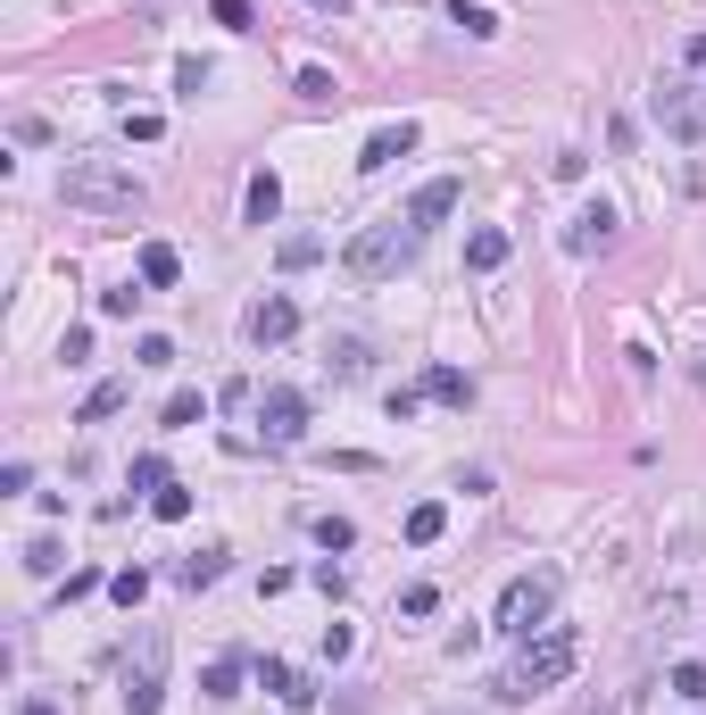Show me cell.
<instances>
[{"label": "cell", "mask_w": 706, "mask_h": 715, "mask_svg": "<svg viewBox=\"0 0 706 715\" xmlns=\"http://www.w3.org/2000/svg\"><path fill=\"white\" fill-rule=\"evenodd\" d=\"M58 200L100 208V217H142L150 191H142V175L117 167V158H67V167H58Z\"/></svg>", "instance_id": "1"}, {"label": "cell", "mask_w": 706, "mask_h": 715, "mask_svg": "<svg viewBox=\"0 0 706 715\" xmlns=\"http://www.w3.org/2000/svg\"><path fill=\"white\" fill-rule=\"evenodd\" d=\"M574 658H582V640H574V632H540V640H523V658L499 674V698H507V707H523V698L558 691V682L574 674Z\"/></svg>", "instance_id": "2"}, {"label": "cell", "mask_w": 706, "mask_h": 715, "mask_svg": "<svg viewBox=\"0 0 706 715\" xmlns=\"http://www.w3.org/2000/svg\"><path fill=\"white\" fill-rule=\"evenodd\" d=\"M416 242H424V233H416L408 217H383V226L350 233V250H341V266H350L357 283H390V275H399V266L416 258Z\"/></svg>", "instance_id": "3"}, {"label": "cell", "mask_w": 706, "mask_h": 715, "mask_svg": "<svg viewBox=\"0 0 706 715\" xmlns=\"http://www.w3.org/2000/svg\"><path fill=\"white\" fill-rule=\"evenodd\" d=\"M549 616H558V574H549V565H532V574H516V583L499 591V632L532 640V632H549Z\"/></svg>", "instance_id": "4"}, {"label": "cell", "mask_w": 706, "mask_h": 715, "mask_svg": "<svg viewBox=\"0 0 706 715\" xmlns=\"http://www.w3.org/2000/svg\"><path fill=\"white\" fill-rule=\"evenodd\" d=\"M158 666H167V640L142 632V666H125V715H158Z\"/></svg>", "instance_id": "5"}, {"label": "cell", "mask_w": 706, "mask_h": 715, "mask_svg": "<svg viewBox=\"0 0 706 715\" xmlns=\"http://www.w3.org/2000/svg\"><path fill=\"white\" fill-rule=\"evenodd\" d=\"M258 433L275 441V450H283V441H299V433H308V399L283 392V383H275V392H258Z\"/></svg>", "instance_id": "6"}, {"label": "cell", "mask_w": 706, "mask_h": 715, "mask_svg": "<svg viewBox=\"0 0 706 715\" xmlns=\"http://www.w3.org/2000/svg\"><path fill=\"white\" fill-rule=\"evenodd\" d=\"M416 142H424V133H416L408 117H399V125H383V133L366 142V151H357V175H383V167H399V158H408Z\"/></svg>", "instance_id": "7"}, {"label": "cell", "mask_w": 706, "mask_h": 715, "mask_svg": "<svg viewBox=\"0 0 706 715\" xmlns=\"http://www.w3.org/2000/svg\"><path fill=\"white\" fill-rule=\"evenodd\" d=\"M258 691H275L283 707H299V715L317 707V682L299 674V666H283V658H266V666H258Z\"/></svg>", "instance_id": "8"}, {"label": "cell", "mask_w": 706, "mask_h": 715, "mask_svg": "<svg viewBox=\"0 0 706 715\" xmlns=\"http://www.w3.org/2000/svg\"><path fill=\"white\" fill-rule=\"evenodd\" d=\"M607 242H615V208H607V200H591L574 226H565V250H574V258H591V250H607Z\"/></svg>", "instance_id": "9"}, {"label": "cell", "mask_w": 706, "mask_h": 715, "mask_svg": "<svg viewBox=\"0 0 706 715\" xmlns=\"http://www.w3.org/2000/svg\"><path fill=\"white\" fill-rule=\"evenodd\" d=\"M291 333H299V308L291 300H258V308H250V341H258V350H283Z\"/></svg>", "instance_id": "10"}, {"label": "cell", "mask_w": 706, "mask_h": 715, "mask_svg": "<svg viewBox=\"0 0 706 715\" xmlns=\"http://www.w3.org/2000/svg\"><path fill=\"white\" fill-rule=\"evenodd\" d=\"M657 117H665V133H673V142H698V133H706L698 100H690L682 84H673V92H657Z\"/></svg>", "instance_id": "11"}, {"label": "cell", "mask_w": 706, "mask_h": 715, "mask_svg": "<svg viewBox=\"0 0 706 715\" xmlns=\"http://www.w3.org/2000/svg\"><path fill=\"white\" fill-rule=\"evenodd\" d=\"M449 208H457V184H449V175H441V184H424V191H416V200H408V226H416V233H432V226H441V217H449Z\"/></svg>", "instance_id": "12"}, {"label": "cell", "mask_w": 706, "mask_h": 715, "mask_svg": "<svg viewBox=\"0 0 706 715\" xmlns=\"http://www.w3.org/2000/svg\"><path fill=\"white\" fill-rule=\"evenodd\" d=\"M224 558H233V549H217V541H208V549H191V558L175 565V583H184V591H208V583H224Z\"/></svg>", "instance_id": "13"}, {"label": "cell", "mask_w": 706, "mask_h": 715, "mask_svg": "<svg viewBox=\"0 0 706 715\" xmlns=\"http://www.w3.org/2000/svg\"><path fill=\"white\" fill-rule=\"evenodd\" d=\"M465 266H474V275H499V266H507V233L474 226V233H465Z\"/></svg>", "instance_id": "14"}, {"label": "cell", "mask_w": 706, "mask_h": 715, "mask_svg": "<svg viewBox=\"0 0 706 715\" xmlns=\"http://www.w3.org/2000/svg\"><path fill=\"white\" fill-rule=\"evenodd\" d=\"M242 208H250V226H275V217H283V184H275V175H250V191H242Z\"/></svg>", "instance_id": "15"}, {"label": "cell", "mask_w": 706, "mask_h": 715, "mask_svg": "<svg viewBox=\"0 0 706 715\" xmlns=\"http://www.w3.org/2000/svg\"><path fill=\"white\" fill-rule=\"evenodd\" d=\"M133 399V383L125 375H109V383H92V399H84V416H75V425H100V416H117Z\"/></svg>", "instance_id": "16"}, {"label": "cell", "mask_w": 706, "mask_h": 715, "mask_svg": "<svg viewBox=\"0 0 706 715\" xmlns=\"http://www.w3.org/2000/svg\"><path fill=\"white\" fill-rule=\"evenodd\" d=\"M449 25H465L474 42H490L499 34V9H490V0H449Z\"/></svg>", "instance_id": "17"}, {"label": "cell", "mask_w": 706, "mask_h": 715, "mask_svg": "<svg viewBox=\"0 0 706 715\" xmlns=\"http://www.w3.org/2000/svg\"><path fill=\"white\" fill-rule=\"evenodd\" d=\"M441 532H449V508H441V499H416V508H408V541H416V549H432Z\"/></svg>", "instance_id": "18"}, {"label": "cell", "mask_w": 706, "mask_h": 715, "mask_svg": "<svg viewBox=\"0 0 706 715\" xmlns=\"http://www.w3.org/2000/svg\"><path fill=\"white\" fill-rule=\"evenodd\" d=\"M175 275H184V258H175L167 242H142V283H150V292H167Z\"/></svg>", "instance_id": "19"}, {"label": "cell", "mask_w": 706, "mask_h": 715, "mask_svg": "<svg viewBox=\"0 0 706 715\" xmlns=\"http://www.w3.org/2000/svg\"><path fill=\"white\" fill-rule=\"evenodd\" d=\"M242 674H250V658H217V666L200 674V691H208V698H242Z\"/></svg>", "instance_id": "20"}, {"label": "cell", "mask_w": 706, "mask_h": 715, "mask_svg": "<svg viewBox=\"0 0 706 715\" xmlns=\"http://www.w3.org/2000/svg\"><path fill=\"white\" fill-rule=\"evenodd\" d=\"M324 366H333L341 383H357V375H366V341H357V333H341L333 350H324Z\"/></svg>", "instance_id": "21"}, {"label": "cell", "mask_w": 706, "mask_h": 715, "mask_svg": "<svg viewBox=\"0 0 706 715\" xmlns=\"http://www.w3.org/2000/svg\"><path fill=\"white\" fill-rule=\"evenodd\" d=\"M191 425H208V392H175L167 399V433H191Z\"/></svg>", "instance_id": "22"}, {"label": "cell", "mask_w": 706, "mask_h": 715, "mask_svg": "<svg viewBox=\"0 0 706 715\" xmlns=\"http://www.w3.org/2000/svg\"><path fill=\"white\" fill-rule=\"evenodd\" d=\"M424 392H432V399H449V408H465V399H474V383H465L457 366H432V375H424Z\"/></svg>", "instance_id": "23"}, {"label": "cell", "mask_w": 706, "mask_h": 715, "mask_svg": "<svg viewBox=\"0 0 706 715\" xmlns=\"http://www.w3.org/2000/svg\"><path fill=\"white\" fill-rule=\"evenodd\" d=\"M208 18H217L224 34H258V9H250V0H208Z\"/></svg>", "instance_id": "24"}, {"label": "cell", "mask_w": 706, "mask_h": 715, "mask_svg": "<svg viewBox=\"0 0 706 715\" xmlns=\"http://www.w3.org/2000/svg\"><path fill=\"white\" fill-rule=\"evenodd\" d=\"M150 516H158V525H184V516H191V491H184V483L150 491Z\"/></svg>", "instance_id": "25"}, {"label": "cell", "mask_w": 706, "mask_h": 715, "mask_svg": "<svg viewBox=\"0 0 706 715\" xmlns=\"http://www.w3.org/2000/svg\"><path fill=\"white\" fill-rule=\"evenodd\" d=\"M208 84H217V67H208V58H175V92H184V100H200Z\"/></svg>", "instance_id": "26"}, {"label": "cell", "mask_w": 706, "mask_h": 715, "mask_svg": "<svg viewBox=\"0 0 706 715\" xmlns=\"http://www.w3.org/2000/svg\"><path fill=\"white\" fill-rule=\"evenodd\" d=\"M275 258H283V266H317V258H324V242H317V233H283Z\"/></svg>", "instance_id": "27"}, {"label": "cell", "mask_w": 706, "mask_h": 715, "mask_svg": "<svg viewBox=\"0 0 706 715\" xmlns=\"http://www.w3.org/2000/svg\"><path fill=\"white\" fill-rule=\"evenodd\" d=\"M133 366H175V341L167 333H142V341H133Z\"/></svg>", "instance_id": "28"}, {"label": "cell", "mask_w": 706, "mask_h": 715, "mask_svg": "<svg viewBox=\"0 0 706 715\" xmlns=\"http://www.w3.org/2000/svg\"><path fill=\"white\" fill-rule=\"evenodd\" d=\"M167 483H175V474H167V458H150V450L133 458V491H167Z\"/></svg>", "instance_id": "29"}, {"label": "cell", "mask_w": 706, "mask_h": 715, "mask_svg": "<svg viewBox=\"0 0 706 715\" xmlns=\"http://www.w3.org/2000/svg\"><path fill=\"white\" fill-rule=\"evenodd\" d=\"M399 616H441V591H432V583H408V591H399Z\"/></svg>", "instance_id": "30"}, {"label": "cell", "mask_w": 706, "mask_h": 715, "mask_svg": "<svg viewBox=\"0 0 706 715\" xmlns=\"http://www.w3.org/2000/svg\"><path fill=\"white\" fill-rule=\"evenodd\" d=\"M317 541H324V558H333V549L357 541V525H350V516H317Z\"/></svg>", "instance_id": "31"}, {"label": "cell", "mask_w": 706, "mask_h": 715, "mask_svg": "<svg viewBox=\"0 0 706 715\" xmlns=\"http://www.w3.org/2000/svg\"><path fill=\"white\" fill-rule=\"evenodd\" d=\"M109 591H117V607H142V600H150V574H142V565H125Z\"/></svg>", "instance_id": "32"}, {"label": "cell", "mask_w": 706, "mask_h": 715, "mask_svg": "<svg viewBox=\"0 0 706 715\" xmlns=\"http://www.w3.org/2000/svg\"><path fill=\"white\" fill-rule=\"evenodd\" d=\"M58 358H67V366H84V358H92V324H67V341H58Z\"/></svg>", "instance_id": "33"}, {"label": "cell", "mask_w": 706, "mask_h": 715, "mask_svg": "<svg viewBox=\"0 0 706 715\" xmlns=\"http://www.w3.org/2000/svg\"><path fill=\"white\" fill-rule=\"evenodd\" d=\"M333 92H341V84L324 76V67H299V100H333Z\"/></svg>", "instance_id": "34"}, {"label": "cell", "mask_w": 706, "mask_h": 715, "mask_svg": "<svg viewBox=\"0 0 706 715\" xmlns=\"http://www.w3.org/2000/svg\"><path fill=\"white\" fill-rule=\"evenodd\" d=\"M125 133H133V142H158V133H167V117H158V109H133Z\"/></svg>", "instance_id": "35"}, {"label": "cell", "mask_w": 706, "mask_h": 715, "mask_svg": "<svg viewBox=\"0 0 706 715\" xmlns=\"http://www.w3.org/2000/svg\"><path fill=\"white\" fill-rule=\"evenodd\" d=\"M25 574H58V541H25Z\"/></svg>", "instance_id": "36"}, {"label": "cell", "mask_w": 706, "mask_h": 715, "mask_svg": "<svg viewBox=\"0 0 706 715\" xmlns=\"http://www.w3.org/2000/svg\"><path fill=\"white\" fill-rule=\"evenodd\" d=\"M673 691H682V698H706V666H673Z\"/></svg>", "instance_id": "37"}, {"label": "cell", "mask_w": 706, "mask_h": 715, "mask_svg": "<svg viewBox=\"0 0 706 715\" xmlns=\"http://www.w3.org/2000/svg\"><path fill=\"white\" fill-rule=\"evenodd\" d=\"M682 58H690V67H706V34H690V42H682Z\"/></svg>", "instance_id": "38"}, {"label": "cell", "mask_w": 706, "mask_h": 715, "mask_svg": "<svg viewBox=\"0 0 706 715\" xmlns=\"http://www.w3.org/2000/svg\"><path fill=\"white\" fill-rule=\"evenodd\" d=\"M18 715H58V707H51V698H25V707H18Z\"/></svg>", "instance_id": "39"}, {"label": "cell", "mask_w": 706, "mask_h": 715, "mask_svg": "<svg viewBox=\"0 0 706 715\" xmlns=\"http://www.w3.org/2000/svg\"><path fill=\"white\" fill-rule=\"evenodd\" d=\"M308 9H324V18H341V9H350V0H308Z\"/></svg>", "instance_id": "40"}]
</instances>
